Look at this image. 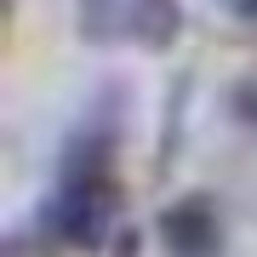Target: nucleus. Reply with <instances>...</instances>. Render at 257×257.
Masks as SVG:
<instances>
[{"mask_svg":"<svg viewBox=\"0 0 257 257\" xmlns=\"http://www.w3.org/2000/svg\"><path fill=\"white\" fill-rule=\"evenodd\" d=\"M114 211H120V183L103 189H52V200L40 206V234L57 240L69 251H103L114 229Z\"/></svg>","mask_w":257,"mask_h":257,"instance_id":"1","label":"nucleus"},{"mask_svg":"<svg viewBox=\"0 0 257 257\" xmlns=\"http://www.w3.org/2000/svg\"><path fill=\"white\" fill-rule=\"evenodd\" d=\"M229 114L240 120V126H257V74H240V80L229 86Z\"/></svg>","mask_w":257,"mask_h":257,"instance_id":"5","label":"nucleus"},{"mask_svg":"<svg viewBox=\"0 0 257 257\" xmlns=\"http://www.w3.org/2000/svg\"><path fill=\"white\" fill-rule=\"evenodd\" d=\"M126 35L149 52H166L183 35V0H132L126 12Z\"/></svg>","mask_w":257,"mask_h":257,"instance_id":"3","label":"nucleus"},{"mask_svg":"<svg viewBox=\"0 0 257 257\" xmlns=\"http://www.w3.org/2000/svg\"><path fill=\"white\" fill-rule=\"evenodd\" d=\"M126 12H132V0H74L80 40H92V46H109L114 35H126Z\"/></svg>","mask_w":257,"mask_h":257,"instance_id":"4","label":"nucleus"},{"mask_svg":"<svg viewBox=\"0 0 257 257\" xmlns=\"http://www.w3.org/2000/svg\"><path fill=\"white\" fill-rule=\"evenodd\" d=\"M155 234L166 257H223V217L211 206V194H177L160 206Z\"/></svg>","mask_w":257,"mask_h":257,"instance_id":"2","label":"nucleus"},{"mask_svg":"<svg viewBox=\"0 0 257 257\" xmlns=\"http://www.w3.org/2000/svg\"><path fill=\"white\" fill-rule=\"evenodd\" d=\"M109 246H114L109 257H138V251H143V229H120V234L109 240Z\"/></svg>","mask_w":257,"mask_h":257,"instance_id":"6","label":"nucleus"},{"mask_svg":"<svg viewBox=\"0 0 257 257\" xmlns=\"http://www.w3.org/2000/svg\"><path fill=\"white\" fill-rule=\"evenodd\" d=\"M217 6L229 12L234 23H251V29H257V0H217Z\"/></svg>","mask_w":257,"mask_h":257,"instance_id":"7","label":"nucleus"}]
</instances>
